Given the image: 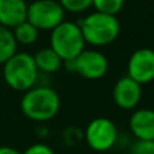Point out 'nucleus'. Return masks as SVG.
<instances>
[{"label": "nucleus", "mask_w": 154, "mask_h": 154, "mask_svg": "<svg viewBox=\"0 0 154 154\" xmlns=\"http://www.w3.org/2000/svg\"><path fill=\"white\" fill-rule=\"evenodd\" d=\"M65 14L58 0H35L27 4L26 20L39 31H51L65 20Z\"/></svg>", "instance_id": "5"}, {"label": "nucleus", "mask_w": 154, "mask_h": 154, "mask_svg": "<svg viewBox=\"0 0 154 154\" xmlns=\"http://www.w3.org/2000/svg\"><path fill=\"white\" fill-rule=\"evenodd\" d=\"M127 77L145 85L154 79V53L149 48L137 49L127 61Z\"/></svg>", "instance_id": "8"}, {"label": "nucleus", "mask_w": 154, "mask_h": 154, "mask_svg": "<svg viewBox=\"0 0 154 154\" xmlns=\"http://www.w3.org/2000/svg\"><path fill=\"white\" fill-rule=\"evenodd\" d=\"M26 0H0V26L12 30L19 23L26 20Z\"/></svg>", "instance_id": "11"}, {"label": "nucleus", "mask_w": 154, "mask_h": 154, "mask_svg": "<svg viewBox=\"0 0 154 154\" xmlns=\"http://www.w3.org/2000/svg\"><path fill=\"white\" fill-rule=\"evenodd\" d=\"M61 99L50 85H35L23 92L20 111L27 119L35 123H46L60 112Z\"/></svg>", "instance_id": "1"}, {"label": "nucleus", "mask_w": 154, "mask_h": 154, "mask_svg": "<svg viewBox=\"0 0 154 154\" xmlns=\"http://www.w3.org/2000/svg\"><path fill=\"white\" fill-rule=\"evenodd\" d=\"M16 43L22 46H32L39 38V30H37L30 22L24 20L12 29Z\"/></svg>", "instance_id": "13"}, {"label": "nucleus", "mask_w": 154, "mask_h": 154, "mask_svg": "<svg viewBox=\"0 0 154 154\" xmlns=\"http://www.w3.org/2000/svg\"><path fill=\"white\" fill-rule=\"evenodd\" d=\"M79 24L85 43L92 48H104L118 39L120 34L119 19L114 15L91 12L76 22Z\"/></svg>", "instance_id": "2"}, {"label": "nucleus", "mask_w": 154, "mask_h": 154, "mask_svg": "<svg viewBox=\"0 0 154 154\" xmlns=\"http://www.w3.org/2000/svg\"><path fill=\"white\" fill-rule=\"evenodd\" d=\"M50 46L62 62L73 61L85 49V41L76 22L64 20L50 31Z\"/></svg>", "instance_id": "4"}, {"label": "nucleus", "mask_w": 154, "mask_h": 154, "mask_svg": "<svg viewBox=\"0 0 154 154\" xmlns=\"http://www.w3.org/2000/svg\"><path fill=\"white\" fill-rule=\"evenodd\" d=\"M65 12L81 14L92 7V0H58Z\"/></svg>", "instance_id": "16"}, {"label": "nucleus", "mask_w": 154, "mask_h": 154, "mask_svg": "<svg viewBox=\"0 0 154 154\" xmlns=\"http://www.w3.org/2000/svg\"><path fill=\"white\" fill-rule=\"evenodd\" d=\"M112 99L116 107L125 111L135 109L142 99V85L130 77H120L114 85Z\"/></svg>", "instance_id": "9"}, {"label": "nucleus", "mask_w": 154, "mask_h": 154, "mask_svg": "<svg viewBox=\"0 0 154 154\" xmlns=\"http://www.w3.org/2000/svg\"><path fill=\"white\" fill-rule=\"evenodd\" d=\"M69 70L77 73L85 80H100L108 72V60L97 49H84L73 61L64 62Z\"/></svg>", "instance_id": "7"}, {"label": "nucleus", "mask_w": 154, "mask_h": 154, "mask_svg": "<svg viewBox=\"0 0 154 154\" xmlns=\"http://www.w3.org/2000/svg\"><path fill=\"white\" fill-rule=\"evenodd\" d=\"M0 154H22V153L11 146H0Z\"/></svg>", "instance_id": "19"}, {"label": "nucleus", "mask_w": 154, "mask_h": 154, "mask_svg": "<svg viewBox=\"0 0 154 154\" xmlns=\"http://www.w3.org/2000/svg\"><path fill=\"white\" fill-rule=\"evenodd\" d=\"M18 51V43L14 38L12 30L0 26V65L10 60Z\"/></svg>", "instance_id": "14"}, {"label": "nucleus", "mask_w": 154, "mask_h": 154, "mask_svg": "<svg viewBox=\"0 0 154 154\" xmlns=\"http://www.w3.org/2000/svg\"><path fill=\"white\" fill-rule=\"evenodd\" d=\"M35 66H37L39 75H53V73L58 72L62 68V60L57 56V53L51 48H42L32 54Z\"/></svg>", "instance_id": "12"}, {"label": "nucleus", "mask_w": 154, "mask_h": 154, "mask_svg": "<svg viewBox=\"0 0 154 154\" xmlns=\"http://www.w3.org/2000/svg\"><path fill=\"white\" fill-rule=\"evenodd\" d=\"M128 128L135 139L154 141V112L150 108L135 109L128 120Z\"/></svg>", "instance_id": "10"}, {"label": "nucleus", "mask_w": 154, "mask_h": 154, "mask_svg": "<svg viewBox=\"0 0 154 154\" xmlns=\"http://www.w3.org/2000/svg\"><path fill=\"white\" fill-rule=\"evenodd\" d=\"M2 66L3 79L12 91L26 92L30 88L38 85L39 72L35 66L32 54L26 51H16Z\"/></svg>", "instance_id": "3"}, {"label": "nucleus", "mask_w": 154, "mask_h": 154, "mask_svg": "<svg viewBox=\"0 0 154 154\" xmlns=\"http://www.w3.org/2000/svg\"><path fill=\"white\" fill-rule=\"evenodd\" d=\"M22 154H56V153L49 145L43 143V142H37V143L30 145Z\"/></svg>", "instance_id": "18"}, {"label": "nucleus", "mask_w": 154, "mask_h": 154, "mask_svg": "<svg viewBox=\"0 0 154 154\" xmlns=\"http://www.w3.org/2000/svg\"><path fill=\"white\" fill-rule=\"evenodd\" d=\"M130 154H154V141L135 139L131 145Z\"/></svg>", "instance_id": "17"}, {"label": "nucleus", "mask_w": 154, "mask_h": 154, "mask_svg": "<svg viewBox=\"0 0 154 154\" xmlns=\"http://www.w3.org/2000/svg\"><path fill=\"white\" fill-rule=\"evenodd\" d=\"M82 138L93 152H108L118 142L116 125L109 118H95L88 123L85 130L82 131Z\"/></svg>", "instance_id": "6"}, {"label": "nucleus", "mask_w": 154, "mask_h": 154, "mask_svg": "<svg viewBox=\"0 0 154 154\" xmlns=\"http://www.w3.org/2000/svg\"><path fill=\"white\" fill-rule=\"evenodd\" d=\"M92 7L97 12L116 16L119 12H122L125 0H92Z\"/></svg>", "instance_id": "15"}]
</instances>
